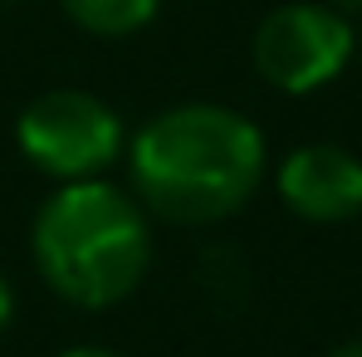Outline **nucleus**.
<instances>
[{"instance_id": "obj_5", "label": "nucleus", "mask_w": 362, "mask_h": 357, "mask_svg": "<svg viewBox=\"0 0 362 357\" xmlns=\"http://www.w3.org/2000/svg\"><path fill=\"white\" fill-rule=\"evenodd\" d=\"M279 201L313 226H343L362 216V157L338 142H303L274 172Z\"/></svg>"}, {"instance_id": "obj_8", "label": "nucleus", "mask_w": 362, "mask_h": 357, "mask_svg": "<svg viewBox=\"0 0 362 357\" xmlns=\"http://www.w3.org/2000/svg\"><path fill=\"white\" fill-rule=\"evenodd\" d=\"M59 357H122L113 348H98V343H74V348H64Z\"/></svg>"}, {"instance_id": "obj_6", "label": "nucleus", "mask_w": 362, "mask_h": 357, "mask_svg": "<svg viewBox=\"0 0 362 357\" xmlns=\"http://www.w3.org/2000/svg\"><path fill=\"white\" fill-rule=\"evenodd\" d=\"M59 10L93 40H127L162 15V0H59Z\"/></svg>"}, {"instance_id": "obj_11", "label": "nucleus", "mask_w": 362, "mask_h": 357, "mask_svg": "<svg viewBox=\"0 0 362 357\" xmlns=\"http://www.w3.org/2000/svg\"><path fill=\"white\" fill-rule=\"evenodd\" d=\"M358 49H362V30H358Z\"/></svg>"}, {"instance_id": "obj_3", "label": "nucleus", "mask_w": 362, "mask_h": 357, "mask_svg": "<svg viewBox=\"0 0 362 357\" xmlns=\"http://www.w3.org/2000/svg\"><path fill=\"white\" fill-rule=\"evenodd\" d=\"M20 157L49 181H93L113 177L127 152V127L108 98L93 88H45L35 93L15 118Z\"/></svg>"}, {"instance_id": "obj_2", "label": "nucleus", "mask_w": 362, "mask_h": 357, "mask_svg": "<svg viewBox=\"0 0 362 357\" xmlns=\"http://www.w3.org/2000/svg\"><path fill=\"white\" fill-rule=\"evenodd\" d=\"M30 254L40 279L74 308H113L152 269V216L113 177L64 181L35 211Z\"/></svg>"}, {"instance_id": "obj_10", "label": "nucleus", "mask_w": 362, "mask_h": 357, "mask_svg": "<svg viewBox=\"0 0 362 357\" xmlns=\"http://www.w3.org/2000/svg\"><path fill=\"white\" fill-rule=\"evenodd\" d=\"M328 357H362V338H353V343H343L338 353H328Z\"/></svg>"}, {"instance_id": "obj_9", "label": "nucleus", "mask_w": 362, "mask_h": 357, "mask_svg": "<svg viewBox=\"0 0 362 357\" xmlns=\"http://www.w3.org/2000/svg\"><path fill=\"white\" fill-rule=\"evenodd\" d=\"M323 5H333V10L348 15V20H362V0H323Z\"/></svg>"}, {"instance_id": "obj_4", "label": "nucleus", "mask_w": 362, "mask_h": 357, "mask_svg": "<svg viewBox=\"0 0 362 357\" xmlns=\"http://www.w3.org/2000/svg\"><path fill=\"white\" fill-rule=\"evenodd\" d=\"M353 54H358V25L323 0L274 5L255 25V40H250L255 74L289 98L328 88L353 64Z\"/></svg>"}, {"instance_id": "obj_1", "label": "nucleus", "mask_w": 362, "mask_h": 357, "mask_svg": "<svg viewBox=\"0 0 362 357\" xmlns=\"http://www.w3.org/2000/svg\"><path fill=\"white\" fill-rule=\"evenodd\" d=\"M127 191L167 226H216L250 206L269 147L259 122L230 103H177L127 132Z\"/></svg>"}, {"instance_id": "obj_7", "label": "nucleus", "mask_w": 362, "mask_h": 357, "mask_svg": "<svg viewBox=\"0 0 362 357\" xmlns=\"http://www.w3.org/2000/svg\"><path fill=\"white\" fill-rule=\"evenodd\" d=\"M10 323H15V289H10V279L0 274V338L10 333Z\"/></svg>"}, {"instance_id": "obj_12", "label": "nucleus", "mask_w": 362, "mask_h": 357, "mask_svg": "<svg viewBox=\"0 0 362 357\" xmlns=\"http://www.w3.org/2000/svg\"><path fill=\"white\" fill-rule=\"evenodd\" d=\"M0 5H10V0H0Z\"/></svg>"}]
</instances>
